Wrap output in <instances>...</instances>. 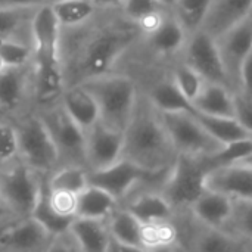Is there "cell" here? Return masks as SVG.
<instances>
[{
  "instance_id": "obj_35",
  "label": "cell",
  "mask_w": 252,
  "mask_h": 252,
  "mask_svg": "<svg viewBox=\"0 0 252 252\" xmlns=\"http://www.w3.org/2000/svg\"><path fill=\"white\" fill-rule=\"evenodd\" d=\"M170 74H171L173 81L182 92V94L190 103H193V100L201 94V92L204 90V87L207 84V81L193 68H190L188 63H185L182 59L173 66Z\"/></svg>"
},
{
  "instance_id": "obj_24",
  "label": "cell",
  "mask_w": 252,
  "mask_h": 252,
  "mask_svg": "<svg viewBox=\"0 0 252 252\" xmlns=\"http://www.w3.org/2000/svg\"><path fill=\"white\" fill-rule=\"evenodd\" d=\"M71 232L75 236L81 252H108L111 235L106 221L75 219Z\"/></svg>"
},
{
  "instance_id": "obj_45",
  "label": "cell",
  "mask_w": 252,
  "mask_h": 252,
  "mask_svg": "<svg viewBox=\"0 0 252 252\" xmlns=\"http://www.w3.org/2000/svg\"><path fill=\"white\" fill-rule=\"evenodd\" d=\"M148 252H185L180 245H161V247H154L149 248Z\"/></svg>"
},
{
  "instance_id": "obj_21",
  "label": "cell",
  "mask_w": 252,
  "mask_h": 252,
  "mask_svg": "<svg viewBox=\"0 0 252 252\" xmlns=\"http://www.w3.org/2000/svg\"><path fill=\"white\" fill-rule=\"evenodd\" d=\"M158 112L193 111L192 103L182 94L171 78V74L162 75L152 81L148 92H143Z\"/></svg>"
},
{
  "instance_id": "obj_43",
  "label": "cell",
  "mask_w": 252,
  "mask_h": 252,
  "mask_svg": "<svg viewBox=\"0 0 252 252\" xmlns=\"http://www.w3.org/2000/svg\"><path fill=\"white\" fill-rule=\"evenodd\" d=\"M108 252H148L146 248H139V247H133V245H126L121 242H117L111 238V244Z\"/></svg>"
},
{
  "instance_id": "obj_36",
  "label": "cell",
  "mask_w": 252,
  "mask_h": 252,
  "mask_svg": "<svg viewBox=\"0 0 252 252\" xmlns=\"http://www.w3.org/2000/svg\"><path fill=\"white\" fill-rule=\"evenodd\" d=\"M35 9H0V40L10 38L27 21H31Z\"/></svg>"
},
{
  "instance_id": "obj_42",
  "label": "cell",
  "mask_w": 252,
  "mask_h": 252,
  "mask_svg": "<svg viewBox=\"0 0 252 252\" xmlns=\"http://www.w3.org/2000/svg\"><path fill=\"white\" fill-rule=\"evenodd\" d=\"M47 0H0V9H37Z\"/></svg>"
},
{
  "instance_id": "obj_13",
  "label": "cell",
  "mask_w": 252,
  "mask_h": 252,
  "mask_svg": "<svg viewBox=\"0 0 252 252\" xmlns=\"http://www.w3.org/2000/svg\"><path fill=\"white\" fill-rule=\"evenodd\" d=\"M217 44L232 90L238 93L242 63L252 52V13L247 19L220 35L217 38Z\"/></svg>"
},
{
  "instance_id": "obj_18",
  "label": "cell",
  "mask_w": 252,
  "mask_h": 252,
  "mask_svg": "<svg viewBox=\"0 0 252 252\" xmlns=\"http://www.w3.org/2000/svg\"><path fill=\"white\" fill-rule=\"evenodd\" d=\"M252 13V0H213L202 28L219 38Z\"/></svg>"
},
{
  "instance_id": "obj_29",
  "label": "cell",
  "mask_w": 252,
  "mask_h": 252,
  "mask_svg": "<svg viewBox=\"0 0 252 252\" xmlns=\"http://www.w3.org/2000/svg\"><path fill=\"white\" fill-rule=\"evenodd\" d=\"M31 217L35 221H38L50 236H56V235H61V233L71 230V226L75 221V219H68V217L61 216L52 207V204L49 201V195H47L46 182H43L41 192H40L38 201L34 207Z\"/></svg>"
},
{
  "instance_id": "obj_48",
  "label": "cell",
  "mask_w": 252,
  "mask_h": 252,
  "mask_svg": "<svg viewBox=\"0 0 252 252\" xmlns=\"http://www.w3.org/2000/svg\"><path fill=\"white\" fill-rule=\"evenodd\" d=\"M239 164H244V165H248V167H252V154L247 158V159H244L242 162H239Z\"/></svg>"
},
{
  "instance_id": "obj_1",
  "label": "cell",
  "mask_w": 252,
  "mask_h": 252,
  "mask_svg": "<svg viewBox=\"0 0 252 252\" xmlns=\"http://www.w3.org/2000/svg\"><path fill=\"white\" fill-rule=\"evenodd\" d=\"M177 157L159 112L140 90L130 123L124 130L123 158L151 173H164L173 167Z\"/></svg>"
},
{
  "instance_id": "obj_3",
  "label": "cell",
  "mask_w": 252,
  "mask_h": 252,
  "mask_svg": "<svg viewBox=\"0 0 252 252\" xmlns=\"http://www.w3.org/2000/svg\"><path fill=\"white\" fill-rule=\"evenodd\" d=\"M142 38V30L126 16L120 24L106 25L94 31L81 50L78 61L81 80L78 83L111 74L120 58Z\"/></svg>"
},
{
  "instance_id": "obj_28",
  "label": "cell",
  "mask_w": 252,
  "mask_h": 252,
  "mask_svg": "<svg viewBox=\"0 0 252 252\" xmlns=\"http://www.w3.org/2000/svg\"><path fill=\"white\" fill-rule=\"evenodd\" d=\"M193 114L204 126V128L211 134V137H214L220 145H229L232 142L252 137L244 128V126L233 117H214L196 111H193Z\"/></svg>"
},
{
  "instance_id": "obj_17",
  "label": "cell",
  "mask_w": 252,
  "mask_h": 252,
  "mask_svg": "<svg viewBox=\"0 0 252 252\" xmlns=\"http://www.w3.org/2000/svg\"><path fill=\"white\" fill-rule=\"evenodd\" d=\"M207 189L232 199H252V167L235 164L214 170L207 177Z\"/></svg>"
},
{
  "instance_id": "obj_15",
  "label": "cell",
  "mask_w": 252,
  "mask_h": 252,
  "mask_svg": "<svg viewBox=\"0 0 252 252\" xmlns=\"http://www.w3.org/2000/svg\"><path fill=\"white\" fill-rule=\"evenodd\" d=\"M188 37L189 32L173 10H168L152 31L143 34L149 50L158 58H171L182 55Z\"/></svg>"
},
{
  "instance_id": "obj_25",
  "label": "cell",
  "mask_w": 252,
  "mask_h": 252,
  "mask_svg": "<svg viewBox=\"0 0 252 252\" xmlns=\"http://www.w3.org/2000/svg\"><path fill=\"white\" fill-rule=\"evenodd\" d=\"M109 235L114 241L145 248L143 224L123 205H120L106 220Z\"/></svg>"
},
{
  "instance_id": "obj_26",
  "label": "cell",
  "mask_w": 252,
  "mask_h": 252,
  "mask_svg": "<svg viewBox=\"0 0 252 252\" xmlns=\"http://www.w3.org/2000/svg\"><path fill=\"white\" fill-rule=\"evenodd\" d=\"M123 15L136 24L143 34L152 31L164 18V15L171 10L162 6L158 0H124Z\"/></svg>"
},
{
  "instance_id": "obj_40",
  "label": "cell",
  "mask_w": 252,
  "mask_h": 252,
  "mask_svg": "<svg viewBox=\"0 0 252 252\" xmlns=\"http://www.w3.org/2000/svg\"><path fill=\"white\" fill-rule=\"evenodd\" d=\"M235 118L252 136V100L235 93Z\"/></svg>"
},
{
  "instance_id": "obj_4",
  "label": "cell",
  "mask_w": 252,
  "mask_h": 252,
  "mask_svg": "<svg viewBox=\"0 0 252 252\" xmlns=\"http://www.w3.org/2000/svg\"><path fill=\"white\" fill-rule=\"evenodd\" d=\"M81 84H84L96 99L100 121L111 128L124 133L140 92L137 83L128 75L111 72L86 80Z\"/></svg>"
},
{
  "instance_id": "obj_38",
  "label": "cell",
  "mask_w": 252,
  "mask_h": 252,
  "mask_svg": "<svg viewBox=\"0 0 252 252\" xmlns=\"http://www.w3.org/2000/svg\"><path fill=\"white\" fill-rule=\"evenodd\" d=\"M19 157V140L16 127L0 123V168L16 161Z\"/></svg>"
},
{
  "instance_id": "obj_5",
  "label": "cell",
  "mask_w": 252,
  "mask_h": 252,
  "mask_svg": "<svg viewBox=\"0 0 252 252\" xmlns=\"http://www.w3.org/2000/svg\"><path fill=\"white\" fill-rule=\"evenodd\" d=\"M208 174L210 170L202 157L179 155L167 174L161 193L168 199L177 214L186 213L207 190Z\"/></svg>"
},
{
  "instance_id": "obj_46",
  "label": "cell",
  "mask_w": 252,
  "mask_h": 252,
  "mask_svg": "<svg viewBox=\"0 0 252 252\" xmlns=\"http://www.w3.org/2000/svg\"><path fill=\"white\" fill-rule=\"evenodd\" d=\"M10 216H9V213H7V210H6V207H4V204H3V201H1V196H0V221L1 220H6V219H9Z\"/></svg>"
},
{
  "instance_id": "obj_47",
  "label": "cell",
  "mask_w": 252,
  "mask_h": 252,
  "mask_svg": "<svg viewBox=\"0 0 252 252\" xmlns=\"http://www.w3.org/2000/svg\"><path fill=\"white\" fill-rule=\"evenodd\" d=\"M158 1H159L162 6H165L167 9H173L177 0H158Z\"/></svg>"
},
{
  "instance_id": "obj_19",
  "label": "cell",
  "mask_w": 252,
  "mask_h": 252,
  "mask_svg": "<svg viewBox=\"0 0 252 252\" xmlns=\"http://www.w3.org/2000/svg\"><path fill=\"white\" fill-rule=\"evenodd\" d=\"M61 105L84 133L100 120L96 99L81 83H75L62 92Z\"/></svg>"
},
{
  "instance_id": "obj_2",
  "label": "cell",
  "mask_w": 252,
  "mask_h": 252,
  "mask_svg": "<svg viewBox=\"0 0 252 252\" xmlns=\"http://www.w3.org/2000/svg\"><path fill=\"white\" fill-rule=\"evenodd\" d=\"M32 53L35 62V90L41 102H52L63 92L61 58V24L50 4L35 9L31 18Z\"/></svg>"
},
{
  "instance_id": "obj_30",
  "label": "cell",
  "mask_w": 252,
  "mask_h": 252,
  "mask_svg": "<svg viewBox=\"0 0 252 252\" xmlns=\"http://www.w3.org/2000/svg\"><path fill=\"white\" fill-rule=\"evenodd\" d=\"M50 6L61 27H80L89 22L96 10L92 0H59Z\"/></svg>"
},
{
  "instance_id": "obj_41",
  "label": "cell",
  "mask_w": 252,
  "mask_h": 252,
  "mask_svg": "<svg viewBox=\"0 0 252 252\" xmlns=\"http://www.w3.org/2000/svg\"><path fill=\"white\" fill-rule=\"evenodd\" d=\"M238 94L252 100V52L244 61L239 74V89Z\"/></svg>"
},
{
  "instance_id": "obj_50",
  "label": "cell",
  "mask_w": 252,
  "mask_h": 252,
  "mask_svg": "<svg viewBox=\"0 0 252 252\" xmlns=\"http://www.w3.org/2000/svg\"><path fill=\"white\" fill-rule=\"evenodd\" d=\"M56 1H59V0H47V4H52V3H56Z\"/></svg>"
},
{
  "instance_id": "obj_33",
  "label": "cell",
  "mask_w": 252,
  "mask_h": 252,
  "mask_svg": "<svg viewBox=\"0 0 252 252\" xmlns=\"http://www.w3.org/2000/svg\"><path fill=\"white\" fill-rule=\"evenodd\" d=\"M213 0H177L171 9L189 34L202 28Z\"/></svg>"
},
{
  "instance_id": "obj_8",
  "label": "cell",
  "mask_w": 252,
  "mask_h": 252,
  "mask_svg": "<svg viewBox=\"0 0 252 252\" xmlns=\"http://www.w3.org/2000/svg\"><path fill=\"white\" fill-rule=\"evenodd\" d=\"M176 223L180 247L185 252H252V242L242 241L223 229H214L195 220L189 211L179 213Z\"/></svg>"
},
{
  "instance_id": "obj_9",
  "label": "cell",
  "mask_w": 252,
  "mask_h": 252,
  "mask_svg": "<svg viewBox=\"0 0 252 252\" xmlns=\"http://www.w3.org/2000/svg\"><path fill=\"white\" fill-rule=\"evenodd\" d=\"M19 158L37 173H50L59 162L58 146L41 117H31L16 127Z\"/></svg>"
},
{
  "instance_id": "obj_32",
  "label": "cell",
  "mask_w": 252,
  "mask_h": 252,
  "mask_svg": "<svg viewBox=\"0 0 252 252\" xmlns=\"http://www.w3.org/2000/svg\"><path fill=\"white\" fill-rule=\"evenodd\" d=\"M27 86L22 68H6L0 72V108L13 109L19 105Z\"/></svg>"
},
{
  "instance_id": "obj_20",
  "label": "cell",
  "mask_w": 252,
  "mask_h": 252,
  "mask_svg": "<svg viewBox=\"0 0 252 252\" xmlns=\"http://www.w3.org/2000/svg\"><path fill=\"white\" fill-rule=\"evenodd\" d=\"M233 210V199L220 192L207 189L196 202L190 207V216L199 223L214 227L224 229Z\"/></svg>"
},
{
  "instance_id": "obj_37",
  "label": "cell",
  "mask_w": 252,
  "mask_h": 252,
  "mask_svg": "<svg viewBox=\"0 0 252 252\" xmlns=\"http://www.w3.org/2000/svg\"><path fill=\"white\" fill-rule=\"evenodd\" d=\"M31 56L30 49L12 38L0 40V61L6 68H22Z\"/></svg>"
},
{
  "instance_id": "obj_11",
  "label": "cell",
  "mask_w": 252,
  "mask_h": 252,
  "mask_svg": "<svg viewBox=\"0 0 252 252\" xmlns=\"http://www.w3.org/2000/svg\"><path fill=\"white\" fill-rule=\"evenodd\" d=\"M65 164L86 167V133L72 121L62 105L49 109L43 117ZM87 168V167H86Z\"/></svg>"
},
{
  "instance_id": "obj_12",
  "label": "cell",
  "mask_w": 252,
  "mask_h": 252,
  "mask_svg": "<svg viewBox=\"0 0 252 252\" xmlns=\"http://www.w3.org/2000/svg\"><path fill=\"white\" fill-rule=\"evenodd\" d=\"M124 133L105 126L100 120L86 131V167L89 171L106 168L123 158Z\"/></svg>"
},
{
  "instance_id": "obj_23",
  "label": "cell",
  "mask_w": 252,
  "mask_h": 252,
  "mask_svg": "<svg viewBox=\"0 0 252 252\" xmlns=\"http://www.w3.org/2000/svg\"><path fill=\"white\" fill-rule=\"evenodd\" d=\"M192 106L193 111L205 115L235 118V92L221 84L207 83Z\"/></svg>"
},
{
  "instance_id": "obj_7",
  "label": "cell",
  "mask_w": 252,
  "mask_h": 252,
  "mask_svg": "<svg viewBox=\"0 0 252 252\" xmlns=\"http://www.w3.org/2000/svg\"><path fill=\"white\" fill-rule=\"evenodd\" d=\"M159 117L177 155L201 158L214 154L223 146L211 137L193 111L159 112Z\"/></svg>"
},
{
  "instance_id": "obj_44",
  "label": "cell",
  "mask_w": 252,
  "mask_h": 252,
  "mask_svg": "<svg viewBox=\"0 0 252 252\" xmlns=\"http://www.w3.org/2000/svg\"><path fill=\"white\" fill-rule=\"evenodd\" d=\"M94 7H102V9H111V7H123L124 0H92Z\"/></svg>"
},
{
  "instance_id": "obj_22",
  "label": "cell",
  "mask_w": 252,
  "mask_h": 252,
  "mask_svg": "<svg viewBox=\"0 0 252 252\" xmlns=\"http://www.w3.org/2000/svg\"><path fill=\"white\" fill-rule=\"evenodd\" d=\"M121 204L106 190L89 185L77 196V219L106 221Z\"/></svg>"
},
{
  "instance_id": "obj_49",
  "label": "cell",
  "mask_w": 252,
  "mask_h": 252,
  "mask_svg": "<svg viewBox=\"0 0 252 252\" xmlns=\"http://www.w3.org/2000/svg\"><path fill=\"white\" fill-rule=\"evenodd\" d=\"M3 69H6V66H4V63H3V62L0 61V72H1Z\"/></svg>"
},
{
  "instance_id": "obj_39",
  "label": "cell",
  "mask_w": 252,
  "mask_h": 252,
  "mask_svg": "<svg viewBox=\"0 0 252 252\" xmlns=\"http://www.w3.org/2000/svg\"><path fill=\"white\" fill-rule=\"evenodd\" d=\"M44 252H81V248L71 230L56 235L50 239Z\"/></svg>"
},
{
  "instance_id": "obj_31",
  "label": "cell",
  "mask_w": 252,
  "mask_h": 252,
  "mask_svg": "<svg viewBox=\"0 0 252 252\" xmlns=\"http://www.w3.org/2000/svg\"><path fill=\"white\" fill-rule=\"evenodd\" d=\"M252 154V137H247L238 142H232L229 145H223L219 151L208 157H202L207 168L211 171L235 165L247 159Z\"/></svg>"
},
{
  "instance_id": "obj_27",
  "label": "cell",
  "mask_w": 252,
  "mask_h": 252,
  "mask_svg": "<svg viewBox=\"0 0 252 252\" xmlns=\"http://www.w3.org/2000/svg\"><path fill=\"white\" fill-rule=\"evenodd\" d=\"M49 190L78 196L89 185V170L83 165L65 164L55 170L46 180Z\"/></svg>"
},
{
  "instance_id": "obj_16",
  "label": "cell",
  "mask_w": 252,
  "mask_h": 252,
  "mask_svg": "<svg viewBox=\"0 0 252 252\" xmlns=\"http://www.w3.org/2000/svg\"><path fill=\"white\" fill-rule=\"evenodd\" d=\"M140 223H158L174 220L177 213L168 199L158 189H143L134 192L123 204Z\"/></svg>"
},
{
  "instance_id": "obj_10",
  "label": "cell",
  "mask_w": 252,
  "mask_h": 252,
  "mask_svg": "<svg viewBox=\"0 0 252 252\" xmlns=\"http://www.w3.org/2000/svg\"><path fill=\"white\" fill-rule=\"evenodd\" d=\"M182 61L193 68L207 83L221 84L232 90L217 38L207 32L204 28L189 34L185 49L182 52ZM233 92V90H232Z\"/></svg>"
},
{
  "instance_id": "obj_34",
  "label": "cell",
  "mask_w": 252,
  "mask_h": 252,
  "mask_svg": "<svg viewBox=\"0 0 252 252\" xmlns=\"http://www.w3.org/2000/svg\"><path fill=\"white\" fill-rule=\"evenodd\" d=\"M223 230L252 242V199H233V210Z\"/></svg>"
},
{
  "instance_id": "obj_6",
  "label": "cell",
  "mask_w": 252,
  "mask_h": 252,
  "mask_svg": "<svg viewBox=\"0 0 252 252\" xmlns=\"http://www.w3.org/2000/svg\"><path fill=\"white\" fill-rule=\"evenodd\" d=\"M43 182L40 173L22 161H13L0 168V196L12 219L31 217Z\"/></svg>"
},
{
  "instance_id": "obj_14",
  "label": "cell",
  "mask_w": 252,
  "mask_h": 252,
  "mask_svg": "<svg viewBox=\"0 0 252 252\" xmlns=\"http://www.w3.org/2000/svg\"><path fill=\"white\" fill-rule=\"evenodd\" d=\"M52 238L32 217L13 219L0 227V252H44Z\"/></svg>"
}]
</instances>
